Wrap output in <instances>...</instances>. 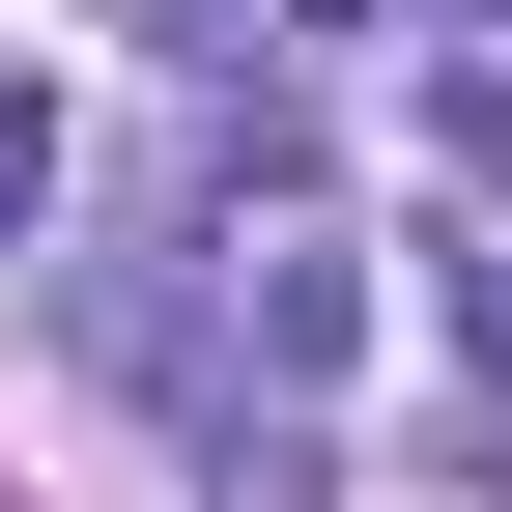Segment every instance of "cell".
I'll list each match as a JSON object with an SVG mask.
<instances>
[{
    "mask_svg": "<svg viewBox=\"0 0 512 512\" xmlns=\"http://www.w3.org/2000/svg\"><path fill=\"white\" fill-rule=\"evenodd\" d=\"M228 512H342V456H313V399H256V427H228Z\"/></svg>",
    "mask_w": 512,
    "mask_h": 512,
    "instance_id": "7a4b0ae2",
    "label": "cell"
},
{
    "mask_svg": "<svg viewBox=\"0 0 512 512\" xmlns=\"http://www.w3.org/2000/svg\"><path fill=\"white\" fill-rule=\"evenodd\" d=\"M29 200H57V86L0 57V228H29Z\"/></svg>",
    "mask_w": 512,
    "mask_h": 512,
    "instance_id": "3957f363",
    "label": "cell"
},
{
    "mask_svg": "<svg viewBox=\"0 0 512 512\" xmlns=\"http://www.w3.org/2000/svg\"><path fill=\"white\" fill-rule=\"evenodd\" d=\"M228 313H256V370H342V256H313V228H256V256H228Z\"/></svg>",
    "mask_w": 512,
    "mask_h": 512,
    "instance_id": "6da1fadb",
    "label": "cell"
},
{
    "mask_svg": "<svg viewBox=\"0 0 512 512\" xmlns=\"http://www.w3.org/2000/svg\"><path fill=\"white\" fill-rule=\"evenodd\" d=\"M456 399H512V256H456Z\"/></svg>",
    "mask_w": 512,
    "mask_h": 512,
    "instance_id": "277c9868",
    "label": "cell"
}]
</instances>
